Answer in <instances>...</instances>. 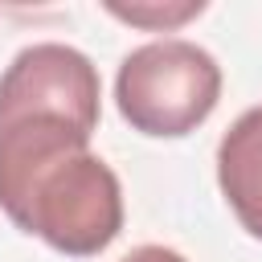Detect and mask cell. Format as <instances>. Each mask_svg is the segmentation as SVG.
Here are the masks:
<instances>
[{
    "label": "cell",
    "mask_w": 262,
    "mask_h": 262,
    "mask_svg": "<svg viewBox=\"0 0 262 262\" xmlns=\"http://www.w3.org/2000/svg\"><path fill=\"white\" fill-rule=\"evenodd\" d=\"M0 209L70 258L102 254L123 229L115 168L90 151V135L45 115L0 123Z\"/></svg>",
    "instance_id": "1"
},
{
    "label": "cell",
    "mask_w": 262,
    "mask_h": 262,
    "mask_svg": "<svg viewBox=\"0 0 262 262\" xmlns=\"http://www.w3.org/2000/svg\"><path fill=\"white\" fill-rule=\"evenodd\" d=\"M221 98V66L196 41L164 37L131 49L115 78L119 115L156 139L196 131Z\"/></svg>",
    "instance_id": "2"
},
{
    "label": "cell",
    "mask_w": 262,
    "mask_h": 262,
    "mask_svg": "<svg viewBox=\"0 0 262 262\" xmlns=\"http://www.w3.org/2000/svg\"><path fill=\"white\" fill-rule=\"evenodd\" d=\"M29 115L61 119L82 135H94L102 115V82L94 61L61 41H37L20 49L0 74V123Z\"/></svg>",
    "instance_id": "3"
},
{
    "label": "cell",
    "mask_w": 262,
    "mask_h": 262,
    "mask_svg": "<svg viewBox=\"0 0 262 262\" xmlns=\"http://www.w3.org/2000/svg\"><path fill=\"white\" fill-rule=\"evenodd\" d=\"M217 184L233 217L262 242V106H250L217 143Z\"/></svg>",
    "instance_id": "4"
},
{
    "label": "cell",
    "mask_w": 262,
    "mask_h": 262,
    "mask_svg": "<svg viewBox=\"0 0 262 262\" xmlns=\"http://www.w3.org/2000/svg\"><path fill=\"white\" fill-rule=\"evenodd\" d=\"M111 16L127 20V25H139V29H156V33H168V29H180L184 20L201 16L205 4L201 0H184V4H106Z\"/></svg>",
    "instance_id": "5"
},
{
    "label": "cell",
    "mask_w": 262,
    "mask_h": 262,
    "mask_svg": "<svg viewBox=\"0 0 262 262\" xmlns=\"http://www.w3.org/2000/svg\"><path fill=\"white\" fill-rule=\"evenodd\" d=\"M119 262H188L184 254L168 250V246H135L131 254H123Z\"/></svg>",
    "instance_id": "6"
}]
</instances>
